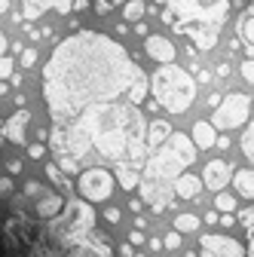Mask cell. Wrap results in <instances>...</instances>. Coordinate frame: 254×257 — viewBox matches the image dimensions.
Wrapping results in <instances>:
<instances>
[{
	"mask_svg": "<svg viewBox=\"0 0 254 257\" xmlns=\"http://www.w3.org/2000/svg\"><path fill=\"white\" fill-rule=\"evenodd\" d=\"M0 220H4V211H0Z\"/></svg>",
	"mask_w": 254,
	"mask_h": 257,
	"instance_id": "48",
	"label": "cell"
},
{
	"mask_svg": "<svg viewBox=\"0 0 254 257\" xmlns=\"http://www.w3.org/2000/svg\"><path fill=\"white\" fill-rule=\"evenodd\" d=\"M163 245H166L169 251H175V248H181V233H178V230H172V233H169V236L163 239Z\"/></svg>",
	"mask_w": 254,
	"mask_h": 257,
	"instance_id": "30",
	"label": "cell"
},
{
	"mask_svg": "<svg viewBox=\"0 0 254 257\" xmlns=\"http://www.w3.org/2000/svg\"><path fill=\"white\" fill-rule=\"evenodd\" d=\"M28 156H31V159H43V156H46V147H43V144H31V147H28Z\"/></svg>",
	"mask_w": 254,
	"mask_h": 257,
	"instance_id": "33",
	"label": "cell"
},
{
	"mask_svg": "<svg viewBox=\"0 0 254 257\" xmlns=\"http://www.w3.org/2000/svg\"><path fill=\"white\" fill-rule=\"evenodd\" d=\"M135 257H144V254H135Z\"/></svg>",
	"mask_w": 254,
	"mask_h": 257,
	"instance_id": "49",
	"label": "cell"
},
{
	"mask_svg": "<svg viewBox=\"0 0 254 257\" xmlns=\"http://www.w3.org/2000/svg\"><path fill=\"white\" fill-rule=\"evenodd\" d=\"M245 245L233 236H202V248L199 257H245Z\"/></svg>",
	"mask_w": 254,
	"mask_h": 257,
	"instance_id": "8",
	"label": "cell"
},
{
	"mask_svg": "<svg viewBox=\"0 0 254 257\" xmlns=\"http://www.w3.org/2000/svg\"><path fill=\"white\" fill-rule=\"evenodd\" d=\"M202 220H205V223H220V214H217V211H205Z\"/></svg>",
	"mask_w": 254,
	"mask_h": 257,
	"instance_id": "40",
	"label": "cell"
},
{
	"mask_svg": "<svg viewBox=\"0 0 254 257\" xmlns=\"http://www.w3.org/2000/svg\"><path fill=\"white\" fill-rule=\"evenodd\" d=\"M214 208L224 211V214H230V211L236 208V199L230 196V193H217V196H214Z\"/></svg>",
	"mask_w": 254,
	"mask_h": 257,
	"instance_id": "25",
	"label": "cell"
},
{
	"mask_svg": "<svg viewBox=\"0 0 254 257\" xmlns=\"http://www.w3.org/2000/svg\"><path fill=\"white\" fill-rule=\"evenodd\" d=\"M150 89L156 95V101H160V107H166L172 113H184L196 98L193 77H190L184 68H178V64H163L160 71H153Z\"/></svg>",
	"mask_w": 254,
	"mask_h": 257,
	"instance_id": "4",
	"label": "cell"
},
{
	"mask_svg": "<svg viewBox=\"0 0 254 257\" xmlns=\"http://www.w3.org/2000/svg\"><path fill=\"white\" fill-rule=\"evenodd\" d=\"M58 169L65 172V175H77V159L74 156H61L58 159Z\"/></svg>",
	"mask_w": 254,
	"mask_h": 257,
	"instance_id": "29",
	"label": "cell"
},
{
	"mask_svg": "<svg viewBox=\"0 0 254 257\" xmlns=\"http://www.w3.org/2000/svg\"><path fill=\"white\" fill-rule=\"evenodd\" d=\"M242 153H245V159L254 166V119L248 122V128L242 132Z\"/></svg>",
	"mask_w": 254,
	"mask_h": 257,
	"instance_id": "23",
	"label": "cell"
},
{
	"mask_svg": "<svg viewBox=\"0 0 254 257\" xmlns=\"http://www.w3.org/2000/svg\"><path fill=\"white\" fill-rule=\"evenodd\" d=\"M147 245H150V251H160V248H166V245H163V239H156V236H153Z\"/></svg>",
	"mask_w": 254,
	"mask_h": 257,
	"instance_id": "42",
	"label": "cell"
},
{
	"mask_svg": "<svg viewBox=\"0 0 254 257\" xmlns=\"http://www.w3.org/2000/svg\"><path fill=\"white\" fill-rule=\"evenodd\" d=\"M116 184L119 187H125V190H135V187H141V175L135 172V169H129L125 163H119V169H116Z\"/></svg>",
	"mask_w": 254,
	"mask_h": 257,
	"instance_id": "19",
	"label": "cell"
},
{
	"mask_svg": "<svg viewBox=\"0 0 254 257\" xmlns=\"http://www.w3.org/2000/svg\"><path fill=\"white\" fill-rule=\"evenodd\" d=\"M7 172H10V175H19V172H22V163H19V159H10V163H7Z\"/></svg>",
	"mask_w": 254,
	"mask_h": 257,
	"instance_id": "38",
	"label": "cell"
},
{
	"mask_svg": "<svg viewBox=\"0 0 254 257\" xmlns=\"http://www.w3.org/2000/svg\"><path fill=\"white\" fill-rule=\"evenodd\" d=\"M199 147L193 144V138H187L181 132H175L160 150H153V156L147 159L144 175H141V196L144 202L153 205V211H163L175 193V181L181 178V172L187 166H193Z\"/></svg>",
	"mask_w": 254,
	"mask_h": 257,
	"instance_id": "3",
	"label": "cell"
},
{
	"mask_svg": "<svg viewBox=\"0 0 254 257\" xmlns=\"http://www.w3.org/2000/svg\"><path fill=\"white\" fill-rule=\"evenodd\" d=\"M89 7V0H74V10H86Z\"/></svg>",
	"mask_w": 254,
	"mask_h": 257,
	"instance_id": "43",
	"label": "cell"
},
{
	"mask_svg": "<svg viewBox=\"0 0 254 257\" xmlns=\"http://www.w3.org/2000/svg\"><path fill=\"white\" fill-rule=\"evenodd\" d=\"M144 13H147V7L141 4V0H129V4L122 7V19H125V22H138Z\"/></svg>",
	"mask_w": 254,
	"mask_h": 257,
	"instance_id": "24",
	"label": "cell"
},
{
	"mask_svg": "<svg viewBox=\"0 0 254 257\" xmlns=\"http://www.w3.org/2000/svg\"><path fill=\"white\" fill-rule=\"evenodd\" d=\"M233 166L227 163V159H211V163L202 169V184L211 187V190H224L230 181H233Z\"/></svg>",
	"mask_w": 254,
	"mask_h": 257,
	"instance_id": "9",
	"label": "cell"
},
{
	"mask_svg": "<svg viewBox=\"0 0 254 257\" xmlns=\"http://www.w3.org/2000/svg\"><path fill=\"white\" fill-rule=\"evenodd\" d=\"M52 7L58 13H68V10H74V0H25V16H28V22H37Z\"/></svg>",
	"mask_w": 254,
	"mask_h": 257,
	"instance_id": "12",
	"label": "cell"
},
{
	"mask_svg": "<svg viewBox=\"0 0 254 257\" xmlns=\"http://www.w3.org/2000/svg\"><path fill=\"white\" fill-rule=\"evenodd\" d=\"M13 193V178H0V196H10Z\"/></svg>",
	"mask_w": 254,
	"mask_h": 257,
	"instance_id": "36",
	"label": "cell"
},
{
	"mask_svg": "<svg viewBox=\"0 0 254 257\" xmlns=\"http://www.w3.org/2000/svg\"><path fill=\"white\" fill-rule=\"evenodd\" d=\"M28 119H31V113H28L25 107H19V110L7 119V128H4V135H7L13 144H19V147H28V144H25V141H28V135H25Z\"/></svg>",
	"mask_w": 254,
	"mask_h": 257,
	"instance_id": "11",
	"label": "cell"
},
{
	"mask_svg": "<svg viewBox=\"0 0 254 257\" xmlns=\"http://www.w3.org/2000/svg\"><path fill=\"white\" fill-rule=\"evenodd\" d=\"M4 13H10V0H0V16Z\"/></svg>",
	"mask_w": 254,
	"mask_h": 257,
	"instance_id": "45",
	"label": "cell"
},
{
	"mask_svg": "<svg viewBox=\"0 0 254 257\" xmlns=\"http://www.w3.org/2000/svg\"><path fill=\"white\" fill-rule=\"evenodd\" d=\"M248 254H251V257H254V239H251V248H248Z\"/></svg>",
	"mask_w": 254,
	"mask_h": 257,
	"instance_id": "46",
	"label": "cell"
},
{
	"mask_svg": "<svg viewBox=\"0 0 254 257\" xmlns=\"http://www.w3.org/2000/svg\"><path fill=\"white\" fill-rule=\"evenodd\" d=\"M233 187H236L239 196H245V199L251 202V199H254V169H239V172L233 175Z\"/></svg>",
	"mask_w": 254,
	"mask_h": 257,
	"instance_id": "17",
	"label": "cell"
},
{
	"mask_svg": "<svg viewBox=\"0 0 254 257\" xmlns=\"http://www.w3.org/2000/svg\"><path fill=\"white\" fill-rule=\"evenodd\" d=\"M129 242H132V245H144V233H141V230L129 233Z\"/></svg>",
	"mask_w": 254,
	"mask_h": 257,
	"instance_id": "39",
	"label": "cell"
},
{
	"mask_svg": "<svg viewBox=\"0 0 254 257\" xmlns=\"http://www.w3.org/2000/svg\"><path fill=\"white\" fill-rule=\"evenodd\" d=\"M89 128L92 147L113 163H138L147 150V132L135 104H92L80 113Z\"/></svg>",
	"mask_w": 254,
	"mask_h": 257,
	"instance_id": "2",
	"label": "cell"
},
{
	"mask_svg": "<svg viewBox=\"0 0 254 257\" xmlns=\"http://www.w3.org/2000/svg\"><path fill=\"white\" fill-rule=\"evenodd\" d=\"M199 190H202V181L196 175H181L175 181V193H178V199H196L199 196Z\"/></svg>",
	"mask_w": 254,
	"mask_h": 257,
	"instance_id": "16",
	"label": "cell"
},
{
	"mask_svg": "<svg viewBox=\"0 0 254 257\" xmlns=\"http://www.w3.org/2000/svg\"><path fill=\"white\" fill-rule=\"evenodd\" d=\"M144 52L153 58V61H160V64H172L175 61V43L169 40V37H163V34H150L147 40H144Z\"/></svg>",
	"mask_w": 254,
	"mask_h": 257,
	"instance_id": "10",
	"label": "cell"
},
{
	"mask_svg": "<svg viewBox=\"0 0 254 257\" xmlns=\"http://www.w3.org/2000/svg\"><path fill=\"white\" fill-rule=\"evenodd\" d=\"M236 31H239V40H245L248 43V52L254 55V13H242Z\"/></svg>",
	"mask_w": 254,
	"mask_h": 257,
	"instance_id": "18",
	"label": "cell"
},
{
	"mask_svg": "<svg viewBox=\"0 0 254 257\" xmlns=\"http://www.w3.org/2000/svg\"><path fill=\"white\" fill-rule=\"evenodd\" d=\"M248 116H251V98H248V95H242V92H230L227 98L214 107V116H211L214 122L211 125L227 132V128H239Z\"/></svg>",
	"mask_w": 254,
	"mask_h": 257,
	"instance_id": "7",
	"label": "cell"
},
{
	"mask_svg": "<svg viewBox=\"0 0 254 257\" xmlns=\"http://www.w3.org/2000/svg\"><path fill=\"white\" fill-rule=\"evenodd\" d=\"M147 89H150V83H147V77H138L135 83H132V89L125 92V98H129V104H144V98H147Z\"/></svg>",
	"mask_w": 254,
	"mask_h": 257,
	"instance_id": "20",
	"label": "cell"
},
{
	"mask_svg": "<svg viewBox=\"0 0 254 257\" xmlns=\"http://www.w3.org/2000/svg\"><path fill=\"white\" fill-rule=\"evenodd\" d=\"M46 178L52 181V184H58L65 193H71V184H68V178H65V172L58 169V163H46Z\"/></svg>",
	"mask_w": 254,
	"mask_h": 257,
	"instance_id": "22",
	"label": "cell"
},
{
	"mask_svg": "<svg viewBox=\"0 0 254 257\" xmlns=\"http://www.w3.org/2000/svg\"><path fill=\"white\" fill-rule=\"evenodd\" d=\"M13 71H16V61H13L10 55H4V58H0V80L13 77Z\"/></svg>",
	"mask_w": 254,
	"mask_h": 257,
	"instance_id": "28",
	"label": "cell"
},
{
	"mask_svg": "<svg viewBox=\"0 0 254 257\" xmlns=\"http://www.w3.org/2000/svg\"><path fill=\"white\" fill-rule=\"evenodd\" d=\"M65 196H58V193H46V196H40L37 199V217H43V220H55L61 211H65Z\"/></svg>",
	"mask_w": 254,
	"mask_h": 257,
	"instance_id": "13",
	"label": "cell"
},
{
	"mask_svg": "<svg viewBox=\"0 0 254 257\" xmlns=\"http://www.w3.org/2000/svg\"><path fill=\"white\" fill-rule=\"evenodd\" d=\"M116 254H119V257H132V242H122V245L116 248Z\"/></svg>",
	"mask_w": 254,
	"mask_h": 257,
	"instance_id": "37",
	"label": "cell"
},
{
	"mask_svg": "<svg viewBox=\"0 0 254 257\" xmlns=\"http://www.w3.org/2000/svg\"><path fill=\"white\" fill-rule=\"evenodd\" d=\"M172 4V16H178L184 25L196 22L199 28H217L227 16V0H169Z\"/></svg>",
	"mask_w": 254,
	"mask_h": 257,
	"instance_id": "5",
	"label": "cell"
},
{
	"mask_svg": "<svg viewBox=\"0 0 254 257\" xmlns=\"http://www.w3.org/2000/svg\"><path fill=\"white\" fill-rule=\"evenodd\" d=\"M153 4H166V0H153Z\"/></svg>",
	"mask_w": 254,
	"mask_h": 257,
	"instance_id": "47",
	"label": "cell"
},
{
	"mask_svg": "<svg viewBox=\"0 0 254 257\" xmlns=\"http://www.w3.org/2000/svg\"><path fill=\"white\" fill-rule=\"evenodd\" d=\"M25 193H28V196H46L43 184H37V181H28V184H25Z\"/></svg>",
	"mask_w": 254,
	"mask_h": 257,
	"instance_id": "31",
	"label": "cell"
},
{
	"mask_svg": "<svg viewBox=\"0 0 254 257\" xmlns=\"http://www.w3.org/2000/svg\"><path fill=\"white\" fill-rule=\"evenodd\" d=\"M135 34H138V37H144V40L150 37V34H147V25H144V22H138V25H135Z\"/></svg>",
	"mask_w": 254,
	"mask_h": 257,
	"instance_id": "41",
	"label": "cell"
},
{
	"mask_svg": "<svg viewBox=\"0 0 254 257\" xmlns=\"http://www.w3.org/2000/svg\"><path fill=\"white\" fill-rule=\"evenodd\" d=\"M19 61L25 64V68H31V64L37 61V49H22V58H19Z\"/></svg>",
	"mask_w": 254,
	"mask_h": 257,
	"instance_id": "32",
	"label": "cell"
},
{
	"mask_svg": "<svg viewBox=\"0 0 254 257\" xmlns=\"http://www.w3.org/2000/svg\"><path fill=\"white\" fill-rule=\"evenodd\" d=\"M110 7H113V0H95V13H98V16L110 13Z\"/></svg>",
	"mask_w": 254,
	"mask_h": 257,
	"instance_id": "34",
	"label": "cell"
},
{
	"mask_svg": "<svg viewBox=\"0 0 254 257\" xmlns=\"http://www.w3.org/2000/svg\"><path fill=\"white\" fill-rule=\"evenodd\" d=\"M4 49H7V37H4V31H0V58H4Z\"/></svg>",
	"mask_w": 254,
	"mask_h": 257,
	"instance_id": "44",
	"label": "cell"
},
{
	"mask_svg": "<svg viewBox=\"0 0 254 257\" xmlns=\"http://www.w3.org/2000/svg\"><path fill=\"white\" fill-rule=\"evenodd\" d=\"M239 74H242V80H245L248 86H254V58H245V61H242Z\"/></svg>",
	"mask_w": 254,
	"mask_h": 257,
	"instance_id": "27",
	"label": "cell"
},
{
	"mask_svg": "<svg viewBox=\"0 0 254 257\" xmlns=\"http://www.w3.org/2000/svg\"><path fill=\"white\" fill-rule=\"evenodd\" d=\"M101 217H104L107 223H119V217H122V214H119V208H107V211H104Z\"/></svg>",
	"mask_w": 254,
	"mask_h": 257,
	"instance_id": "35",
	"label": "cell"
},
{
	"mask_svg": "<svg viewBox=\"0 0 254 257\" xmlns=\"http://www.w3.org/2000/svg\"><path fill=\"white\" fill-rule=\"evenodd\" d=\"M199 214H190V211H184V214H175V230L178 233H193V230H199Z\"/></svg>",
	"mask_w": 254,
	"mask_h": 257,
	"instance_id": "21",
	"label": "cell"
},
{
	"mask_svg": "<svg viewBox=\"0 0 254 257\" xmlns=\"http://www.w3.org/2000/svg\"><path fill=\"white\" fill-rule=\"evenodd\" d=\"M144 77L125 46L98 31L61 40L43 68V98L58 125H71L92 104H110Z\"/></svg>",
	"mask_w": 254,
	"mask_h": 257,
	"instance_id": "1",
	"label": "cell"
},
{
	"mask_svg": "<svg viewBox=\"0 0 254 257\" xmlns=\"http://www.w3.org/2000/svg\"><path fill=\"white\" fill-rule=\"evenodd\" d=\"M190 138H193V144L199 147V150H208V147H217V128L211 125V122H196L193 125V135H190Z\"/></svg>",
	"mask_w": 254,
	"mask_h": 257,
	"instance_id": "14",
	"label": "cell"
},
{
	"mask_svg": "<svg viewBox=\"0 0 254 257\" xmlns=\"http://www.w3.org/2000/svg\"><path fill=\"white\" fill-rule=\"evenodd\" d=\"M77 187H80V196H83V202H107L110 196H113V187H116V178L107 172V169H86L83 175H80V181H77Z\"/></svg>",
	"mask_w": 254,
	"mask_h": 257,
	"instance_id": "6",
	"label": "cell"
},
{
	"mask_svg": "<svg viewBox=\"0 0 254 257\" xmlns=\"http://www.w3.org/2000/svg\"><path fill=\"white\" fill-rule=\"evenodd\" d=\"M172 135H175L172 125H169L166 119H156V122H150V128H147V147H150V150H160Z\"/></svg>",
	"mask_w": 254,
	"mask_h": 257,
	"instance_id": "15",
	"label": "cell"
},
{
	"mask_svg": "<svg viewBox=\"0 0 254 257\" xmlns=\"http://www.w3.org/2000/svg\"><path fill=\"white\" fill-rule=\"evenodd\" d=\"M236 217H239V223H242L245 230H254V205H245Z\"/></svg>",
	"mask_w": 254,
	"mask_h": 257,
	"instance_id": "26",
	"label": "cell"
}]
</instances>
